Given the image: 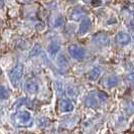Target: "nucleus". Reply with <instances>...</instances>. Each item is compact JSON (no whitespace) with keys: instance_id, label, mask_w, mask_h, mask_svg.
Listing matches in <instances>:
<instances>
[{"instance_id":"0eeeda50","label":"nucleus","mask_w":134,"mask_h":134,"mask_svg":"<svg viewBox=\"0 0 134 134\" xmlns=\"http://www.w3.org/2000/svg\"><path fill=\"white\" fill-rule=\"evenodd\" d=\"M60 44H59L57 41H52V42L47 46V52L51 58H54V55L58 54V53L60 52Z\"/></svg>"},{"instance_id":"2eb2a0df","label":"nucleus","mask_w":134,"mask_h":134,"mask_svg":"<svg viewBox=\"0 0 134 134\" xmlns=\"http://www.w3.org/2000/svg\"><path fill=\"white\" fill-rule=\"evenodd\" d=\"M58 63H59V66L60 68H66L68 67V60L67 58H66V55H64V54H60L59 55V59H58Z\"/></svg>"},{"instance_id":"aec40b11","label":"nucleus","mask_w":134,"mask_h":134,"mask_svg":"<svg viewBox=\"0 0 134 134\" xmlns=\"http://www.w3.org/2000/svg\"><path fill=\"white\" fill-rule=\"evenodd\" d=\"M54 87H55V90H57L58 93H62V92H63V89H64L63 87H64V86H63V84H62L60 82H55Z\"/></svg>"},{"instance_id":"39448f33","label":"nucleus","mask_w":134,"mask_h":134,"mask_svg":"<svg viewBox=\"0 0 134 134\" xmlns=\"http://www.w3.org/2000/svg\"><path fill=\"white\" fill-rule=\"evenodd\" d=\"M87 13V11L85 9H83L82 7H76L75 9L72 10L71 15H70V18L74 21H79L80 19H82L85 14Z\"/></svg>"},{"instance_id":"a211bd4d","label":"nucleus","mask_w":134,"mask_h":134,"mask_svg":"<svg viewBox=\"0 0 134 134\" xmlns=\"http://www.w3.org/2000/svg\"><path fill=\"white\" fill-rule=\"evenodd\" d=\"M96 96H97V98H99L100 100L103 101H106L108 99V95L105 92H102V91H97L96 92Z\"/></svg>"},{"instance_id":"412c9836","label":"nucleus","mask_w":134,"mask_h":134,"mask_svg":"<svg viewBox=\"0 0 134 134\" xmlns=\"http://www.w3.org/2000/svg\"><path fill=\"white\" fill-rule=\"evenodd\" d=\"M127 80L128 82L132 85V89L134 90V73H132V74L128 75L127 76Z\"/></svg>"},{"instance_id":"f257e3e1","label":"nucleus","mask_w":134,"mask_h":134,"mask_svg":"<svg viewBox=\"0 0 134 134\" xmlns=\"http://www.w3.org/2000/svg\"><path fill=\"white\" fill-rule=\"evenodd\" d=\"M23 71H24V67L22 64H16L8 73V77H9V81L11 83V85L13 87H17L19 85L21 78L23 76Z\"/></svg>"},{"instance_id":"f8f14e48","label":"nucleus","mask_w":134,"mask_h":134,"mask_svg":"<svg viewBox=\"0 0 134 134\" xmlns=\"http://www.w3.org/2000/svg\"><path fill=\"white\" fill-rule=\"evenodd\" d=\"M123 109H124V112L127 115H132L134 113V101H125L123 104Z\"/></svg>"},{"instance_id":"dca6fc26","label":"nucleus","mask_w":134,"mask_h":134,"mask_svg":"<svg viewBox=\"0 0 134 134\" xmlns=\"http://www.w3.org/2000/svg\"><path fill=\"white\" fill-rule=\"evenodd\" d=\"M40 51H41V47H40V44L36 43V44H34V47H32V49L30 51L29 55H30V57H35V55H37V54H40Z\"/></svg>"},{"instance_id":"9d476101","label":"nucleus","mask_w":134,"mask_h":134,"mask_svg":"<svg viewBox=\"0 0 134 134\" xmlns=\"http://www.w3.org/2000/svg\"><path fill=\"white\" fill-rule=\"evenodd\" d=\"M24 88L28 93L30 94H34V93H36L37 90H38V85L36 84V82H34V80H28L25 82L24 84Z\"/></svg>"},{"instance_id":"9b49d317","label":"nucleus","mask_w":134,"mask_h":134,"mask_svg":"<svg viewBox=\"0 0 134 134\" xmlns=\"http://www.w3.org/2000/svg\"><path fill=\"white\" fill-rule=\"evenodd\" d=\"M98 98L96 95L90 94L87 96V98L85 99V105L89 108H95L98 106Z\"/></svg>"},{"instance_id":"4468645a","label":"nucleus","mask_w":134,"mask_h":134,"mask_svg":"<svg viewBox=\"0 0 134 134\" xmlns=\"http://www.w3.org/2000/svg\"><path fill=\"white\" fill-rule=\"evenodd\" d=\"M9 91L7 90L6 88L4 87V86H0V99H2V100H6L9 98Z\"/></svg>"},{"instance_id":"1a4fd4ad","label":"nucleus","mask_w":134,"mask_h":134,"mask_svg":"<svg viewBox=\"0 0 134 134\" xmlns=\"http://www.w3.org/2000/svg\"><path fill=\"white\" fill-rule=\"evenodd\" d=\"M119 83V79L118 77H116L114 75H110L107 76L104 80V86L107 88H113L115 86H117Z\"/></svg>"},{"instance_id":"7ed1b4c3","label":"nucleus","mask_w":134,"mask_h":134,"mask_svg":"<svg viewBox=\"0 0 134 134\" xmlns=\"http://www.w3.org/2000/svg\"><path fill=\"white\" fill-rule=\"evenodd\" d=\"M15 122L20 126H26L31 122V115L27 111H19L15 114Z\"/></svg>"},{"instance_id":"ddd939ff","label":"nucleus","mask_w":134,"mask_h":134,"mask_svg":"<svg viewBox=\"0 0 134 134\" xmlns=\"http://www.w3.org/2000/svg\"><path fill=\"white\" fill-rule=\"evenodd\" d=\"M101 74V68L100 67H97L93 69L91 72H90V75H89V79L92 81L97 80L99 78V76Z\"/></svg>"},{"instance_id":"6ab92c4d","label":"nucleus","mask_w":134,"mask_h":134,"mask_svg":"<svg viewBox=\"0 0 134 134\" xmlns=\"http://www.w3.org/2000/svg\"><path fill=\"white\" fill-rule=\"evenodd\" d=\"M64 24V18L62 16H58L54 21V26H60Z\"/></svg>"},{"instance_id":"6e6552de","label":"nucleus","mask_w":134,"mask_h":134,"mask_svg":"<svg viewBox=\"0 0 134 134\" xmlns=\"http://www.w3.org/2000/svg\"><path fill=\"white\" fill-rule=\"evenodd\" d=\"M92 26V22L89 18H84L81 21L80 25H79V34H85L87 31L90 30V28Z\"/></svg>"},{"instance_id":"f3484780","label":"nucleus","mask_w":134,"mask_h":134,"mask_svg":"<svg viewBox=\"0 0 134 134\" xmlns=\"http://www.w3.org/2000/svg\"><path fill=\"white\" fill-rule=\"evenodd\" d=\"M67 93L69 96L75 98V97L77 96V94H78V89L76 87H73V86H70V87H68V89H67Z\"/></svg>"},{"instance_id":"20e7f679","label":"nucleus","mask_w":134,"mask_h":134,"mask_svg":"<svg viewBox=\"0 0 134 134\" xmlns=\"http://www.w3.org/2000/svg\"><path fill=\"white\" fill-rule=\"evenodd\" d=\"M115 40H116V42L120 46H127L131 42V36L126 32H119L117 34Z\"/></svg>"},{"instance_id":"f03ea898","label":"nucleus","mask_w":134,"mask_h":134,"mask_svg":"<svg viewBox=\"0 0 134 134\" xmlns=\"http://www.w3.org/2000/svg\"><path fill=\"white\" fill-rule=\"evenodd\" d=\"M68 52H69L70 55L76 60H81V59L85 58V55H86V49L84 47L77 46V44H70L68 47Z\"/></svg>"},{"instance_id":"423d86ee","label":"nucleus","mask_w":134,"mask_h":134,"mask_svg":"<svg viewBox=\"0 0 134 134\" xmlns=\"http://www.w3.org/2000/svg\"><path fill=\"white\" fill-rule=\"evenodd\" d=\"M60 110L63 113H67V112H72L74 110V104L72 103V101L64 99L60 102Z\"/></svg>"}]
</instances>
